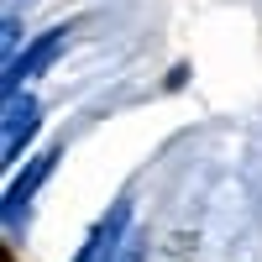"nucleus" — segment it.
I'll use <instances>...</instances> for the list:
<instances>
[{
  "instance_id": "5",
  "label": "nucleus",
  "mask_w": 262,
  "mask_h": 262,
  "mask_svg": "<svg viewBox=\"0 0 262 262\" xmlns=\"http://www.w3.org/2000/svg\"><path fill=\"white\" fill-rule=\"evenodd\" d=\"M32 116H42V105H37L32 95H16V100H6V131H16L21 121H32Z\"/></svg>"
},
{
  "instance_id": "6",
  "label": "nucleus",
  "mask_w": 262,
  "mask_h": 262,
  "mask_svg": "<svg viewBox=\"0 0 262 262\" xmlns=\"http://www.w3.org/2000/svg\"><path fill=\"white\" fill-rule=\"evenodd\" d=\"M16 42H21V21L6 16V53H11V58H16Z\"/></svg>"
},
{
  "instance_id": "1",
  "label": "nucleus",
  "mask_w": 262,
  "mask_h": 262,
  "mask_svg": "<svg viewBox=\"0 0 262 262\" xmlns=\"http://www.w3.org/2000/svg\"><path fill=\"white\" fill-rule=\"evenodd\" d=\"M63 48H69V27H48L42 37H32L27 42V53H16V58H6V100H16L21 95V84L27 79H37V74H48L53 63L63 58Z\"/></svg>"
},
{
  "instance_id": "4",
  "label": "nucleus",
  "mask_w": 262,
  "mask_h": 262,
  "mask_svg": "<svg viewBox=\"0 0 262 262\" xmlns=\"http://www.w3.org/2000/svg\"><path fill=\"white\" fill-rule=\"evenodd\" d=\"M37 126H42V116H32V121H21L16 131H6V158H0L6 168H16V163H21V152H27V142L37 137Z\"/></svg>"
},
{
  "instance_id": "2",
  "label": "nucleus",
  "mask_w": 262,
  "mask_h": 262,
  "mask_svg": "<svg viewBox=\"0 0 262 262\" xmlns=\"http://www.w3.org/2000/svg\"><path fill=\"white\" fill-rule=\"evenodd\" d=\"M126 236H131V194H121V200L95 221V231L84 236V247L74 252V262H116L121 247H126Z\"/></svg>"
},
{
  "instance_id": "3",
  "label": "nucleus",
  "mask_w": 262,
  "mask_h": 262,
  "mask_svg": "<svg viewBox=\"0 0 262 262\" xmlns=\"http://www.w3.org/2000/svg\"><path fill=\"white\" fill-rule=\"evenodd\" d=\"M58 158H63V137H58V142H48V147H42L37 158H32V163L11 179V189H6V231H11V236L21 231V210H27V205H32V194L48 184V173L58 168Z\"/></svg>"
}]
</instances>
